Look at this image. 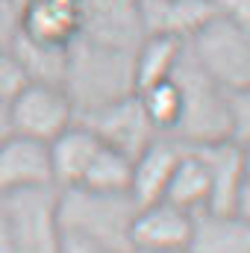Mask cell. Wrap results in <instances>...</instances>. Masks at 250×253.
Instances as JSON below:
<instances>
[{"mask_svg":"<svg viewBox=\"0 0 250 253\" xmlns=\"http://www.w3.org/2000/svg\"><path fill=\"white\" fill-rule=\"evenodd\" d=\"M65 91L71 94L77 106V118L106 103H115L126 94H135L132 47H118V44H106V42L80 36L68 47Z\"/></svg>","mask_w":250,"mask_h":253,"instance_id":"obj_1","label":"cell"},{"mask_svg":"<svg viewBox=\"0 0 250 253\" xmlns=\"http://www.w3.org/2000/svg\"><path fill=\"white\" fill-rule=\"evenodd\" d=\"M171 80L180 88V124L171 132L174 141L194 147L218 138H230V94L191 59L188 47L183 50Z\"/></svg>","mask_w":250,"mask_h":253,"instance_id":"obj_2","label":"cell"},{"mask_svg":"<svg viewBox=\"0 0 250 253\" xmlns=\"http://www.w3.org/2000/svg\"><path fill=\"white\" fill-rule=\"evenodd\" d=\"M138 203L129 194H100L88 189H59L62 230L83 233L109 253H132L129 224Z\"/></svg>","mask_w":250,"mask_h":253,"instance_id":"obj_3","label":"cell"},{"mask_svg":"<svg viewBox=\"0 0 250 253\" xmlns=\"http://www.w3.org/2000/svg\"><path fill=\"white\" fill-rule=\"evenodd\" d=\"M191 59L227 94L250 85V36L224 15H212L186 42Z\"/></svg>","mask_w":250,"mask_h":253,"instance_id":"obj_4","label":"cell"},{"mask_svg":"<svg viewBox=\"0 0 250 253\" xmlns=\"http://www.w3.org/2000/svg\"><path fill=\"white\" fill-rule=\"evenodd\" d=\"M0 209L9 221L15 253H56L62 239L59 189L39 186L0 197Z\"/></svg>","mask_w":250,"mask_h":253,"instance_id":"obj_5","label":"cell"},{"mask_svg":"<svg viewBox=\"0 0 250 253\" xmlns=\"http://www.w3.org/2000/svg\"><path fill=\"white\" fill-rule=\"evenodd\" d=\"M9 115H12L15 135L36 138V141L47 144L77 121V106L62 85L27 83L9 100Z\"/></svg>","mask_w":250,"mask_h":253,"instance_id":"obj_6","label":"cell"},{"mask_svg":"<svg viewBox=\"0 0 250 253\" xmlns=\"http://www.w3.org/2000/svg\"><path fill=\"white\" fill-rule=\"evenodd\" d=\"M77 121L88 126L106 147H115L126 153L129 159H135L159 132L147 121L138 94H126L115 103H106L100 109H91L85 115H80Z\"/></svg>","mask_w":250,"mask_h":253,"instance_id":"obj_7","label":"cell"},{"mask_svg":"<svg viewBox=\"0 0 250 253\" xmlns=\"http://www.w3.org/2000/svg\"><path fill=\"white\" fill-rule=\"evenodd\" d=\"M194 215L168 203H141L129 224V245L138 253H186Z\"/></svg>","mask_w":250,"mask_h":253,"instance_id":"obj_8","label":"cell"},{"mask_svg":"<svg viewBox=\"0 0 250 253\" xmlns=\"http://www.w3.org/2000/svg\"><path fill=\"white\" fill-rule=\"evenodd\" d=\"M215 12V0H135L141 36H168L180 42H188Z\"/></svg>","mask_w":250,"mask_h":253,"instance_id":"obj_9","label":"cell"},{"mask_svg":"<svg viewBox=\"0 0 250 253\" xmlns=\"http://www.w3.org/2000/svg\"><path fill=\"white\" fill-rule=\"evenodd\" d=\"M85 30L83 0H27L21 6V33L27 39L71 47Z\"/></svg>","mask_w":250,"mask_h":253,"instance_id":"obj_10","label":"cell"},{"mask_svg":"<svg viewBox=\"0 0 250 253\" xmlns=\"http://www.w3.org/2000/svg\"><path fill=\"white\" fill-rule=\"evenodd\" d=\"M39 186H53L47 144L12 132L0 141V197Z\"/></svg>","mask_w":250,"mask_h":253,"instance_id":"obj_11","label":"cell"},{"mask_svg":"<svg viewBox=\"0 0 250 253\" xmlns=\"http://www.w3.org/2000/svg\"><path fill=\"white\" fill-rule=\"evenodd\" d=\"M209 171V212H233L236 197L245 186V147L233 138L194 144Z\"/></svg>","mask_w":250,"mask_h":253,"instance_id":"obj_12","label":"cell"},{"mask_svg":"<svg viewBox=\"0 0 250 253\" xmlns=\"http://www.w3.org/2000/svg\"><path fill=\"white\" fill-rule=\"evenodd\" d=\"M100 138L83 124H74L62 129L53 141H47V156H50V174H53V186L56 189H74L83 183L94 153L100 150Z\"/></svg>","mask_w":250,"mask_h":253,"instance_id":"obj_13","label":"cell"},{"mask_svg":"<svg viewBox=\"0 0 250 253\" xmlns=\"http://www.w3.org/2000/svg\"><path fill=\"white\" fill-rule=\"evenodd\" d=\"M183 153V144L174 141L171 135H156L135 159H132V183H129V197L141 203L162 200L171 171Z\"/></svg>","mask_w":250,"mask_h":253,"instance_id":"obj_14","label":"cell"},{"mask_svg":"<svg viewBox=\"0 0 250 253\" xmlns=\"http://www.w3.org/2000/svg\"><path fill=\"white\" fill-rule=\"evenodd\" d=\"M186 253H250V221L236 212H197Z\"/></svg>","mask_w":250,"mask_h":253,"instance_id":"obj_15","label":"cell"},{"mask_svg":"<svg viewBox=\"0 0 250 253\" xmlns=\"http://www.w3.org/2000/svg\"><path fill=\"white\" fill-rule=\"evenodd\" d=\"M186 50V42L168 36H141L132 47V88L141 91L162 80H171Z\"/></svg>","mask_w":250,"mask_h":253,"instance_id":"obj_16","label":"cell"},{"mask_svg":"<svg viewBox=\"0 0 250 253\" xmlns=\"http://www.w3.org/2000/svg\"><path fill=\"white\" fill-rule=\"evenodd\" d=\"M162 200L186 209L191 215L209 209V171H206V165L194 147L183 144V153L171 171V180H168V189H165Z\"/></svg>","mask_w":250,"mask_h":253,"instance_id":"obj_17","label":"cell"},{"mask_svg":"<svg viewBox=\"0 0 250 253\" xmlns=\"http://www.w3.org/2000/svg\"><path fill=\"white\" fill-rule=\"evenodd\" d=\"M15 59L21 62L27 83H47V85H62L68 77V47L59 44H44L36 39H27L24 33H18L15 44H12Z\"/></svg>","mask_w":250,"mask_h":253,"instance_id":"obj_18","label":"cell"},{"mask_svg":"<svg viewBox=\"0 0 250 253\" xmlns=\"http://www.w3.org/2000/svg\"><path fill=\"white\" fill-rule=\"evenodd\" d=\"M129 183H132V159L115 147L100 144L80 189L100 191V194H129Z\"/></svg>","mask_w":250,"mask_h":253,"instance_id":"obj_19","label":"cell"},{"mask_svg":"<svg viewBox=\"0 0 250 253\" xmlns=\"http://www.w3.org/2000/svg\"><path fill=\"white\" fill-rule=\"evenodd\" d=\"M135 94L141 100V109H144L147 121L153 124V129L159 135H171L177 129L183 103H180V88H177L174 80H162V83L147 85V88H141Z\"/></svg>","mask_w":250,"mask_h":253,"instance_id":"obj_20","label":"cell"},{"mask_svg":"<svg viewBox=\"0 0 250 253\" xmlns=\"http://www.w3.org/2000/svg\"><path fill=\"white\" fill-rule=\"evenodd\" d=\"M230 138L242 147L250 144V85L230 94Z\"/></svg>","mask_w":250,"mask_h":253,"instance_id":"obj_21","label":"cell"},{"mask_svg":"<svg viewBox=\"0 0 250 253\" xmlns=\"http://www.w3.org/2000/svg\"><path fill=\"white\" fill-rule=\"evenodd\" d=\"M27 85V74L12 50H0V100H12Z\"/></svg>","mask_w":250,"mask_h":253,"instance_id":"obj_22","label":"cell"},{"mask_svg":"<svg viewBox=\"0 0 250 253\" xmlns=\"http://www.w3.org/2000/svg\"><path fill=\"white\" fill-rule=\"evenodd\" d=\"M21 33V6L15 0H0V50H12Z\"/></svg>","mask_w":250,"mask_h":253,"instance_id":"obj_23","label":"cell"},{"mask_svg":"<svg viewBox=\"0 0 250 253\" xmlns=\"http://www.w3.org/2000/svg\"><path fill=\"white\" fill-rule=\"evenodd\" d=\"M215 9L250 36V0H215Z\"/></svg>","mask_w":250,"mask_h":253,"instance_id":"obj_24","label":"cell"},{"mask_svg":"<svg viewBox=\"0 0 250 253\" xmlns=\"http://www.w3.org/2000/svg\"><path fill=\"white\" fill-rule=\"evenodd\" d=\"M56 253H109L103 245H97L94 239L83 236V233H71L62 230V239H59V251Z\"/></svg>","mask_w":250,"mask_h":253,"instance_id":"obj_25","label":"cell"},{"mask_svg":"<svg viewBox=\"0 0 250 253\" xmlns=\"http://www.w3.org/2000/svg\"><path fill=\"white\" fill-rule=\"evenodd\" d=\"M236 215H242L245 221H250V180H245V186L239 191V197H236V209H233Z\"/></svg>","mask_w":250,"mask_h":253,"instance_id":"obj_26","label":"cell"},{"mask_svg":"<svg viewBox=\"0 0 250 253\" xmlns=\"http://www.w3.org/2000/svg\"><path fill=\"white\" fill-rule=\"evenodd\" d=\"M0 253H15V239H12V230H9L3 209H0Z\"/></svg>","mask_w":250,"mask_h":253,"instance_id":"obj_27","label":"cell"},{"mask_svg":"<svg viewBox=\"0 0 250 253\" xmlns=\"http://www.w3.org/2000/svg\"><path fill=\"white\" fill-rule=\"evenodd\" d=\"M12 135V115H9V103L0 100V141H6Z\"/></svg>","mask_w":250,"mask_h":253,"instance_id":"obj_28","label":"cell"},{"mask_svg":"<svg viewBox=\"0 0 250 253\" xmlns=\"http://www.w3.org/2000/svg\"><path fill=\"white\" fill-rule=\"evenodd\" d=\"M245 174H248V180H250V144L245 147Z\"/></svg>","mask_w":250,"mask_h":253,"instance_id":"obj_29","label":"cell"}]
</instances>
